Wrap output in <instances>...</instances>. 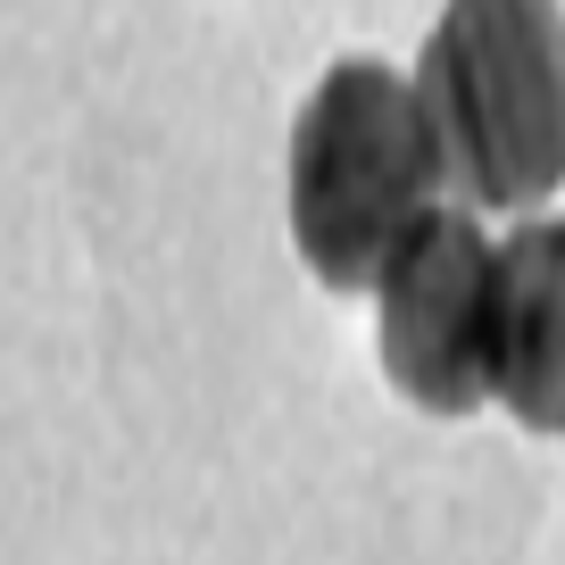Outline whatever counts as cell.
I'll list each match as a JSON object with an SVG mask.
<instances>
[{"label": "cell", "mask_w": 565, "mask_h": 565, "mask_svg": "<svg viewBox=\"0 0 565 565\" xmlns=\"http://www.w3.org/2000/svg\"><path fill=\"white\" fill-rule=\"evenodd\" d=\"M416 108L466 209H541L565 183V0H441Z\"/></svg>", "instance_id": "obj_1"}, {"label": "cell", "mask_w": 565, "mask_h": 565, "mask_svg": "<svg viewBox=\"0 0 565 565\" xmlns=\"http://www.w3.org/2000/svg\"><path fill=\"white\" fill-rule=\"evenodd\" d=\"M441 150L416 84L383 58H333L291 117V249L324 291H374L391 249L441 209Z\"/></svg>", "instance_id": "obj_2"}, {"label": "cell", "mask_w": 565, "mask_h": 565, "mask_svg": "<svg viewBox=\"0 0 565 565\" xmlns=\"http://www.w3.org/2000/svg\"><path fill=\"white\" fill-rule=\"evenodd\" d=\"M491 249L466 209H433L374 275V358L424 416L491 399Z\"/></svg>", "instance_id": "obj_3"}, {"label": "cell", "mask_w": 565, "mask_h": 565, "mask_svg": "<svg viewBox=\"0 0 565 565\" xmlns=\"http://www.w3.org/2000/svg\"><path fill=\"white\" fill-rule=\"evenodd\" d=\"M491 399L565 441V216H524L491 249Z\"/></svg>", "instance_id": "obj_4"}]
</instances>
